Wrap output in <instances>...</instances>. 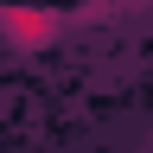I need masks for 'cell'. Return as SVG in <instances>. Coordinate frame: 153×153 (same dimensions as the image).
Masks as SVG:
<instances>
[{
  "label": "cell",
  "mask_w": 153,
  "mask_h": 153,
  "mask_svg": "<svg viewBox=\"0 0 153 153\" xmlns=\"http://www.w3.org/2000/svg\"><path fill=\"white\" fill-rule=\"evenodd\" d=\"M57 32H64V7H51V0H7L0 7V38L13 51H45L57 45Z\"/></svg>",
  "instance_id": "1"
}]
</instances>
